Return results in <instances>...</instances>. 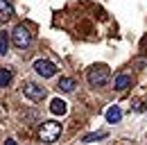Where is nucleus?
<instances>
[{"mask_svg": "<svg viewBox=\"0 0 147 145\" xmlns=\"http://www.w3.org/2000/svg\"><path fill=\"white\" fill-rule=\"evenodd\" d=\"M86 79H88V84H91L93 89H102V86H107L111 79V72H109V66H104V64H97V66H93L88 75H86Z\"/></svg>", "mask_w": 147, "mask_h": 145, "instance_id": "obj_1", "label": "nucleus"}, {"mask_svg": "<svg viewBox=\"0 0 147 145\" xmlns=\"http://www.w3.org/2000/svg\"><path fill=\"white\" fill-rule=\"evenodd\" d=\"M61 131H63V127L59 125L57 120H48V123H43L38 127V138L43 143H55L57 138L61 136Z\"/></svg>", "mask_w": 147, "mask_h": 145, "instance_id": "obj_2", "label": "nucleus"}, {"mask_svg": "<svg viewBox=\"0 0 147 145\" xmlns=\"http://www.w3.org/2000/svg\"><path fill=\"white\" fill-rule=\"evenodd\" d=\"M11 43H14L18 50L30 48V43H32V34H30V30H27L25 25H16L14 32H11Z\"/></svg>", "mask_w": 147, "mask_h": 145, "instance_id": "obj_3", "label": "nucleus"}, {"mask_svg": "<svg viewBox=\"0 0 147 145\" xmlns=\"http://www.w3.org/2000/svg\"><path fill=\"white\" fill-rule=\"evenodd\" d=\"M23 93H25V98H30L32 102H41L45 95H48V91L43 89V86H38L34 82H25L23 84Z\"/></svg>", "mask_w": 147, "mask_h": 145, "instance_id": "obj_4", "label": "nucleus"}, {"mask_svg": "<svg viewBox=\"0 0 147 145\" xmlns=\"http://www.w3.org/2000/svg\"><path fill=\"white\" fill-rule=\"evenodd\" d=\"M34 70H36L41 77H55L57 66L52 61H48V59H36V61H34Z\"/></svg>", "mask_w": 147, "mask_h": 145, "instance_id": "obj_5", "label": "nucleus"}, {"mask_svg": "<svg viewBox=\"0 0 147 145\" xmlns=\"http://www.w3.org/2000/svg\"><path fill=\"white\" fill-rule=\"evenodd\" d=\"M120 118H122V111H120V107H118V104H113V107L107 109V123L115 125V123H120Z\"/></svg>", "mask_w": 147, "mask_h": 145, "instance_id": "obj_6", "label": "nucleus"}, {"mask_svg": "<svg viewBox=\"0 0 147 145\" xmlns=\"http://www.w3.org/2000/svg\"><path fill=\"white\" fill-rule=\"evenodd\" d=\"M131 86V75H118L115 82H113V89L115 91H125Z\"/></svg>", "mask_w": 147, "mask_h": 145, "instance_id": "obj_7", "label": "nucleus"}, {"mask_svg": "<svg viewBox=\"0 0 147 145\" xmlns=\"http://www.w3.org/2000/svg\"><path fill=\"white\" fill-rule=\"evenodd\" d=\"M75 86H77V84H75L73 77H61L59 84H57V89L61 91V93H70V91H75Z\"/></svg>", "mask_w": 147, "mask_h": 145, "instance_id": "obj_8", "label": "nucleus"}, {"mask_svg": "<svg viewBox=\"0 0 147 145\" xmlns=\"http://www.w3.org/2000/svg\"><path fill=\"white\" fill-rule=\"evenodd\" d=\"M50 111H52L55 116H63V113L68 111V107H66V102H63V100H59V98H55V100L50 102Z\"/></svg>", "mask_w": 147, "mask_h": 145, "instance_id": "obj_9", "label": "nucleus"}, {"mask_svg": "<svg viewBox=\"0 0 147 145\" xmlns=\"http://www.w3.org/2000/svg\"><path fill=\"white\" fill-rule=\"evenodd\" d=\"M14 16V7L7 0H0V20H9Z\"/></svg>", "mask_w": 147, "mask_h": 145, "instance_id": "obj_10", "label": "nucleus"}, {"mask_svg": "<svg viewBox=\"0 0 147 145\" xmlns=\"http://www.w3.org/2000/svg\"><path fill=\"white\" fill-rule=\"evenodd\" d=\"M11 84V70L9 68H0V89H7Z\"/></svg>", "mask_w": 147, "mask_h": 145, "instance_id": "obj_11", "label": "nucleus"}, {"mask_svg": "<svg viewBox=\"0 0 147 145\" xmlns=\"http://www.w3.org/2000/svg\"><path fill=\"white\" fill-rule=\"evenodd\" d=\"M9 36L11 34H7L5 30L0 32V54H7V50H9Z\"/></svg>", "mask_w": 147, "mask_h": 145, "instance_id": "obj_12", "label": "nucleus"}, {"mask_svg": "<svg viewBox=\"0 0 147 145\" xmlns=\"http://www.w3.org/2000/svg\"><path fill=\"white\" fill-rule=\"evenodd\" d=\"M102 138H107V134H104V131H97V134H86V136H84V143H93V141H102Z\"/></svg>", "mask_w": 147, "mask_h": 145, "instance_id": "obj_13", "label": "nucleus"}, {"mask_svg": "<svg viewBox=\"0 0 147 145\" xmlns=\"http://www.w3.org/2000/svg\"><path fill=\"white\" fill-rule=\"evenodd\" d=\"M134 109H136V111H145L147 104H145V102H136V104H134Z\"/></svg>", "mask_w": 147, "mask_h": 145, "instance_id": "obj_14", "label": "nucleus"}, {"mask_svg": "<svg viewBox=\"0 0 147 145\" xmlns=\"http://www.w3.org/2000/svg\"><path fill=\"white\" fill-rule=\"evenodd\" d=\"M5 145H18V143H16L14 138H9V141H7V143H5Z\"/></svg>", "mask_w": 147, "mask_h": 145, "instance_id": "obj_15", "label": "nucleus"}]
</instances>
